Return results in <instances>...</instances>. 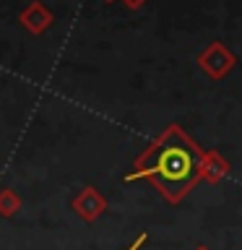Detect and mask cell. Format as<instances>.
<instances>
[{
  "instance_id": "cell-7",
  "label": "cell",
  "mask_w": 242,
  "mask_h": 250,
  "mask_svg": "<svg viewBox=\"0 0 242 250\" xmlns=\"http://www.w3.org/2000/svg\"><path fill=\"white\" fill-rule=\"evenodd\" d=\"M122 3H125V5H128V8H130V11H138V8H143V5L148 3V0H122Z\"/></svg>"
},
{
  "instance_id": "cell-8",
  "label": "cell",
  "mask_w": 242,
  "mask_h": 250,
  "mask_svg": "<svg viewBox=\"0 0 242 250\" xmlns=\"http://www.w3.org/2000/svg\"><path fill=\"white\" fill-rule=\"evenodd\" d=\"M193 250H211L208 245H198V248H193Z\"/></svg>"
},
{
  "instance_id": "cell-9",
  "label": "cell",
  "mask_w": 242,
  "mask_h": 250,
  "mask_svg": "<svg viewBox=\"0 0 242 250\" xmlns=\"http://www.w3.org/2000/svg\"><path fill=\"white\" fill-rule=\"evenodd\" d=\"M104 3H112V0H104Z\"/></svg>"
},
{
  "instance_id": "cell-1",
  "label": "cell",
  "mask_w": 242,
  "mask_h": 250,
  "mask_svg": "<svg viewBox=\"0 0 242 250\" xmlns=\"http://www.w3.org/2000/svg\"><path fill=\"white\" fill-rule=\"evenodd\" d=\"M201 162L203 148L172 123L136 156L125 183L146 180L169 203H180L201 183Z\"/></svg>"
},
{
  "instance_id": "cell-3",
  "label": "cell",
  "mask_w": 242,
  "mask_h": 250,
  "mask_svg": "<svg viewBox=\"0 0 242 250\" xmlns=\"http://www.w3.org/2000/svg\"><path fill=\"white\" fill-rule=\"evenodd\" d=\"M70 208L76 211L78 219H83V222L91 224V222H97V219L109 208V203H107V198L94 185H86V188H81V190L73 195V198H70Z\"/></svg>"
},
{
  "instance_id": "cell-6",
  "label": "cell",
  "mask_w": 242,
  "mask_h": 250,
  "mask_svg": "<svg viewBox=\"0 0 242 250\" xmlns=\"http://www.w3.org/2000/svg\"><path fill=\"white\" fill-rule=\"evenodd\" d=\"M21 208V195L13 190V188H3L0 190V216L3 219H11L19 214Z\"/></svg>"
},
{
  "instance_id": "cell-5",
  "label": "cell",
  "mask_w": 242,
  "mask_h": 250,
  "mask_svg": "<svg viewBox=\"0 0 242 250\" xmlns=\"http://www.w3.org/2000/svg\"><path fill=\"white\" fill-rule=\"evenodd\" d=\"M229 159L222 156L216 148H208L203 151V162H201V180L206 183H222V180L229 175Z\"/></svg>"
},
{
  "instance_id": "cell-2",
  "label": "cell",
  "mask_w": 242,
  "mask_h": 250,
  "mask_svg": "<svg viewBox=\"0 0 242 250\" xmlns=\"http://www.w3.org/2000/svg\"><path fill=\"white\" fill-rule=\"evenodd\" d=\"M234 65H237V58H234V52L226 44H222V42L206 44L201 50V55H198V68L208 78H214V81L229 76L232 70H234Z\"/></svg>"
},
{
  "instance_id": "cell-4",
  "label": "cell",
  "mask_w": 242,
  "mask_h": 250,
  "mask_svg": "<svg viewBox=\"0 0 242 250\" xmlns=\"http://www.w3.org/2000/svg\"><path fill=\"white\" fill-rule=\"evenodd\" d=\"M19 21H21V26L26 29V31H31V34H42V31H47V29L52 26L55 16H52V11L44 3L31 0V3L21 11Z\"/></svg>"
}]
</instances>
